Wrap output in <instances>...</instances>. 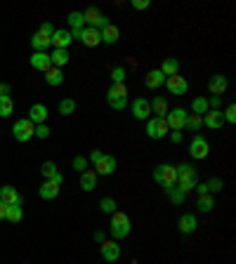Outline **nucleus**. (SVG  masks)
Returning <instances> with one entry per match:
<instances>
[{
    "label": "nucleus",
    "mask_w": 236,
    "mask_h": 264,
    "mask_svg": "<svg viewBox=\"0 0 236 264\" xmlns=\"http://www.w3.org/2000/svg\"><path fill=\"white\" fill-rule=\"evenodd\" d=\"M227 87H229L227 76H213V78L208 80V90H210V94H215V97H220V94L227 92Z\"/></svg>",
    "instance_id": "15"
},
{
    "label": "nucleus",
    "mask_w": 236,
    "mask_h": 264,
    "mask_svg": "<svg viewBox=\"0 0 236 264\" xmlns=\"http://www.w3.org/2000/svg\"><path fill=\"white\" fill-rule=\"evenodd\" d=\"M68 26H71V31H81V29H85V17H83V12H71L66 17Z\"/></svg>",
    "instance_id": "33"
},
{
    "label": "nucleus",
    "mask_w": 236,
    "mask_h": 264,
    "mask_svg": "<svg viewBox=\"0 0 236 264\" xmlns=\"http://www.w3.org/2000/svg\"><path fill=\"white\" fill-rule=\"evenodd\" d=\"M203 125L205 128H210V130H220L224 125L222 111H208V113L203 116Z\"/></svg>",
    "instance_id": "20"
},
{
    "label": "nucleus",
    "mask_w": 236,
    "mask_h": 264,
    "mask_svg": "<svg viewBox=\"0 0 236 264\" xmlns=\"http://www.w3.org/2000/svg\"><path fill=\"white\" fill-rule=\"evenodd\" d=\"M100 210L104 212V215H113V212H116V201H113V198H109V196H104L100 201Z\"/></svg>",
    "instance_id": "39"
},
{
    "label": "nucleus",
    "mask_w": 236,
    "mask_h": 264,
    "mask_svg": "<svg viewBox=\"0 0 236 264\" xmlns=\"http://www.w3.org/2000/svg\"><path fill=\"white\" fill-rule=\"evenodd\" d=\"M85 47H97V45L102 43V36H100V31L97 29H90V26H85L81 31V38H78Z\"/></svg>",
    "instance_id": "13"
},
{
    "label": "nucleus",
    "mask_w": 236,
    "mask_h": 264,
    "mask_svg": "<svg viewBox=\"0 0 236 264\" xmlns=\"http://www.w3.org/2000/svg\"><path fill=\"white\" fill-rule=\"evenodd\" d=\"M132 116H135L137 121H147V118L151 116V106L144 97H137L135 102H132Z\"/></svg>",
    "instance_id": "12"
},
{
    "label": "nucleus",
    "mask_w": 236,
    "mask_h": 264,
    "mask_svg": "<svg viewBox=\"0 0 236 264\" xmlns=\"http://www.w3.org/2000/svg\"><path fill=\"white\" fill-rule=\"evenodd\" d=\"M166 194H168V198H170V203H173V205H182V203L186 201V194L177 184L170 186V189H166Z\"/></svg>",
    "instance_id": "32"
},
{
    "label": "nucleus",
    "mask_w": 236,
    "mask_h": 264,
    "mask_svg": "<svg viewBox=\"0 0 236 264\" xmlns=\"http://www.w3.org/2000/svg\"><path fill=\"white\" fill-rule=\"evenodd\" d=\"M208 184V191H213V194H222V189H224V182L220 177H213L210 182H205Z\"/></svg>",
    "instance_id": "40"
},
{
    "label": "nucleus",
    "mask_w": 236,
    "mask_h": 264,
    "mask_svg": "<svg viewBox=\"0 0 236 264\" xmlns=\"http://www.w3.org/2000/svg\"><path fill=\"white\" fill-rule=\"evenodd\" d=\"M87 167H90V163H87V158H83V156H76V158H74V170H78V172H85Z\"/></svg>",
    "instance_id": "44"
},
{
    "label": "nucleus",
    "mask_w": 236,
    "mask_h": 264,
    "mask_svg": "<svg viewBox=\"0 0 236 264\" xmlns=\"http://www.w3.org/2000/svg\"><path fill=\"white\" fill-rule=\"evenodd\" d=\"M100 246H102V257H104V262H109V264L118 262V257H121V246H118V241H104Z\"/></svg>",
    "instance_id": "10"
},
{
    "label": "nucleus",
    "mask_w": 236,
    "mask_h": 264,
    "mask_svg": "<svg viewBox=\"0 0 236 264\" xmlns=\"http://www.w3.org/2000/svg\"><path fill=\"white\" fill-rule=\"evenodd\" d=\"M170 139H173V144H182V132H173Z\"/></svg>",
    "instance_id": "55"
},
{
    "label": "nucleus",
    "mask_w": 236,
    "mask_h": 264,
    "mask_svg": "<svg viewBox=\"0 0 236 264\" xmlns=\"http://www.w3.org/2000/svg\"><path fill=\"white\" fill-rule=\"evenodd\" d=\"M14 113V99L12 97H0V116L7 118Z\"/></svg>",
    "instance_id": "36"
},
{
    "label": "nucleus",
    "mask_w": 236,
    "mask_h": 264,
    "mask_svg": "<svg viewBox=\"0 0 236 264\" xmlns=\"http://www.w3.org/2000/svg\"><path fill=\"white\" fill-rule=\"evenodd\" d=\"M208 99L205 97H196L192 102V113H196V116H205V113H208Z\"/></svg>",
    "instance_id": "35"
},
{
    "label": "nucleus",
    "mask_w": 236,
    "mask_h": 264,
    "mask_svg": "<svg viewBox=\"0 0 236 264\" xmlns=\"http://www.w3.org/2000/svg\"><path fill=\"white\" fill-rule=\"evenodd\" d=\"M40 172H43V177H45V179H50L52 175L57 172V165L52 163V160H45L43 165H40Z\"/></svg>",
    "instance_id": "41"
},
{
    "label": "nucleus",
    "mask_w": 236,
    "mask_h": 264,
    "mask_svg": "<svg viewBox=\"0 0 236 264\" xmlns=\"http://www.w3.org/2000/svg\"><path fill=\"white\" fill-rule=\"evenodd\" d=\"M38 194H40V198H43V201H52V198L59 196V186L52 184V182H45V184L38 189Z\"/></svg>",
    "instance_id": "29"
},
{
    "label": "nucleus",
    "mask_w": 236,
    "mask_h": 264,
    "mask_svg": "<svg viewBox=\"0 0 236 264\" xmlns=\"http://www.w3.org/2000/svg\"><path fill=\"white\" fill-rule=\"evenodd\" d=\"M125 76H128V71H125L123 66H116L111 71V80H113V83H125Z\"/></svg>",
    "instance_id": "42"
},
{
    "label": "nucleus",
    "mask_w": 236,
    "mask_h": 264,
    "mask_svg": "<svg viewBox=\"0 0 236 264\" xmlns=\"http://www.w3.org/2000/svg\"><path fill=\"white\" fill-rule=\"evenodd\" d=\"M100 36H102V43H106V45H116V43H118V38H121V31H118V26L109 24V26H104V29L100 31Z\"/></svg>",
    "instance_id": "23"
},
{
    "label": "nucleus",
    "mask_w": 236,
    "mask_h": 264,
    "mask_svg": "<svg viewBox=\"0 0 236 264\" xmlns=\"http://www.w3.org/2000/svg\"><path fill=\"white\" fill-rule=\"evenodd\" d=\"M24 220V210H21V205H10V210H7V222H12V224H17V222Z\"/></svg>",
    "instance_id": "37"
},
{
    "label": "nucleus",
    "mask_w": 236,
    "mask_h": 264,
    "mask_svg": "<svg viewBox=\"0 0 236 264\" xmlns=\"http://www.w3.org/2000/svg\"><path fill=\"white\" fill-rule=\"evenodd\" d=\"M144 83H147V87H149V90H158V87L166 85V76L161 74V68H154V71H149V74H147Z\"/></svg>",
    "instance_id": "21"
},
{
    "label": "nucleus",
    "mask_w": 236,
    "mask_h": 264,
    "mask_svg": "<svg viewBox=\"0 0 236 264\" xmlns=\"http://www.w3.org/2000/svg\"><path fill=\"white\" fill-rule=\"evenodd\" d=\"M74 111H76V102L71 97H66V99L59 102V113H62V116H71Z\"/></svg>",
    "instance_id": "38"
},
{
    "label": "nucleus",
    "mask_w": 236,
    "mask_h": 264,
    "mask_svg": "<svg viewBox=\"0 0 236 264\" xmlns=\"http://www.w3.org/2000/svg\"><path fill=\"white\" fill-rule=\"evenodd\" d=\"M109 106L116 111H123L125 106H128V99H109Z\"/></svg>",
    "instance_id": "47"
},
{
    "label": "nucleus",
    "mask_w": 236,
    "mask_h": 264,
    "mask_svg": "<svg viewBox=\"0 0 236 264\" xmlns=\"http://www.w3.org/2000/svg\"><path fill=\"white\" fill-rule=\"evenodd\" d=\"M33 137H38V139H48L50 137V128L48 125H36V132H33Z\"/></svg>",
    "instance_id": "45"
},
{
    "label": "nucleus",
    "mask_w": 236,
    "mask_h": 264,
    "mask_svg": "<svg viewBox=\"0 0 236 264\" xmlns=\"http://www.w3.org/2000/svg\"><path fill=\"white\" fill-rule=\"evenodd\" d=\"M0 201L5 203V205H21V196H19V191L14 186L5 184L0 186Z\"/></svg>",
    "instance_id": "14"
},
{
    "label": "nucleus",
    "mask_w": 236,
    "mask_h": 264,
    "mask_svg": "<svg viewBox=\"0 0 236 264\" xmlns=\"http://www.w3.org/2000/svg\"><path fill=\"white\" fill-rule=\"evenodd\" d=\"M177 224H180V231H182V233H186V236H189V233H194L196 229H199V220H196V215H192V212H186V215H182Z\"/></svg>",
    "instance_id": "19"
},
{
    "label": "nucleus",
    "mask_w": 236,
    "mask_h": 264,
    "mask_svg": "<svg viewBox=\"0 0 236 264\" xmlns=\"http://www.w3.org/2000/svg\"><path fill=\"white\" fill-rule=\"evenodd\" d=\"M10 92H12V87L7 83H0V97H10Z\"/></svg>",
    "instance_id": "51"
},
{
    "label": "nucleus",
    "mask_w": 236,
    "mask_h": 264,
    "mask_svg": "<svg viewBox=\"0 0 236 264\" xmlns=\"http://www.w3.org/2000/svg\"><path fill=\"white\" fill-rule=\"evenodd\" d=\"M83 17H85V24L90 26V29H97V31H102L104 26H109V17H106L104 12H100L97 7H90V10H85V12H83Z\"/></svg>",
    "instance_id": "5"
},
{
    "label": "nucleus",
    "mask_w": 236,
    "mask_h": 264,
    "mask_svg": "<svg viewBox=\"0 0 236 264\" xmlns=\"http://www.w3.org/2000/svg\"><path fill=\"white\" fill-rule=\"evenodd\" d=\"M222 116H224V123H231V125H234V123H236V104H229V106H227V111H224Z\"/></svg>",
    "instance_id": "43"
},
{
    "label": "nucleus",
    "mask_w": 236,
    "mask_h": 264,
    "mask_svg": "<svg viewBox=\"0 0 236 264\" xmlns=\"http://www.w3.org/2000/svg\"><path fill=\"white\" fill-rule=\"evenodd\" d=\"M31 47L36 50V52H48V50L52 47V38L43 36L40 31L33 33V38H31Z\"/></svg>",
    "instance_id": "22"
},
{
    "label": "nucleus",
    "mask_w": 236,
    "mask_h": 264,
    "mask_svg": "<svg viewBox=\"0 0 236 264\" xmlns=\"http://www.w3.org/2000/svg\"><path fill=\"white\" fill-rule=\"evenodd\" d=\"M33 132H36V125L29 121V118H21V121H17V123L12 125V137L17 141H29V139H33Z\"/></svg>",
    "instance_id": "4"
},
{
    "label": "nucleus",
    "mask_w": 236,
    "mask_h": 264,
    "mask_svg": "<svg viewBox=\"0 0 236 264\" xmlns=\"http://www.w3.org/2000/svg\"><path fill=\"white\" fill-rule=\"evenodd\" d=\"M97 186V172L87 167L85 172H81V189L83 191H95Z\"/></svg>",
    "instance_id": "26"
},
{
    "label": "nucleus",
    "mask_w": 236,
    "mask_h": 264,
    "mask_svg": "<svg viewBox=\"0 0 236 264\" xmlns=\"http://www.w3.org/2000/svg\"><path fill=\"white\" fill-rule=\"evenodd\" d=\"M184 128L189 130V132H199V130L203 128V116H196V113H186Z\"/></svg>",
    "instance_id": "31"
},
{
    "label": "nucleus",
    "mask_w": 236,
    "mask_h": 264,
    "mask_svg": "<svg viewBox=\"0 0 236 264\" xmlns=\"http://www.w3.org/2000/svg\"><path fill=\"white\" fill-rule=\"evenodd\" d=\"M196 208H199V212H213V210H215V198H213L210 194H208V196H199Z\"/></svg>",
    "instance_id": "34"
},
{
    "label": "nucleus",
    "mask_w": 236,
    "mask_h": 264,
    "mask_svg": "<svg viewBox=\"0 0 236 264\" xmlns=\"http://www.w3.org/2000/svg\"><path fill=\"white\" fill-rule=\"evenodd\" d=\"M48 182H52V184H57V186H62V184H64V175H62L59 170H57L55 175H52V177L48 179Z\"/></svg>",
    "instance_id": "49"
},
{
    "label": "nucleus",
    "mask_w": 236,
    "mask_h": 264,
    "mask_svg": "<svg viewBox=\"0 0 236 264\" xmlns=\"http://www.w3.org/2000/svg\"><path fill=\"white\" fill-rule=\"evenodd\" d=\"M161 74L166 76V78H170V76H177V74H180V62H177V59H173V57H170V59H166V62L161 64Z\"/></svg>",
    "instance_id": "30"
},
{
    "label": "nucleus",
    "mask_w": 236,
    "mask_h": 264,
    "mask_svg": "<svg viewBox=\"0 0 236 264\" xmlns=\"http://www.w3.org/2000/svg\"><path fill=\"white\" fill-rule=\"evenodd\" d=\"M50 62H52V68H62L71 62V55H68V50H52Z\"/></svg>",
    "instance_id": "24"
},
{
    "label": "nucleus",
    "mask_w": 236,
    "mask_h": 264,
    "mask_svg": "<svg viewBox=\"0 0 236 264\" xmlns=\"http://www.w3.org/2000/svg\"><path fill=\"white\" fill-rule=\"evenodd\" d=\"M29 121L33 125H43L48 121V106L45 104H33L31 111H29Z\"/></svg>",
    "instance_id": "18"
},
{
    "label": "nucleus",
    "mask_w": 236,
    "mask_h": 264,
    "mask_svg": "<svg viewBox=\"0 0 236 264\" xmlns=\"http://www.w3.org/2000/svg\"><path fill=\"white\" fill-rule=\"evenodd\" d=\"M95 241H97V243H104L106 241V236H104V231H95V236H92Z\"/></svg>",
    "instance_id": "54"
},
{
    "label": "nucleus",
    "mask_w": 236,
    "mask_h": 264,
    "mask_svg": "<svg viewBox=\"0 0 236 264\" xmlns=\"http://www.w3.org/2000/svg\"><path fill=\"white\" fill-rule=\"evenodd\" d=\"M68 45H71V31H59V29H57L55 36H52V47L66 50Z\"/></svg>",
    "instance_id": "25"
},
{
    "label": "nucleus",
    "mask_w": 236,
    "mask_h": 264,
    "mask_svg": "<svg viewBox=\"0 0 236 264\" xmlns=\"http://www.w3.org/2000/svg\"><path fill=\"white\" fill-rule=\"evenodd\" d=\"M194 191H196L199 196H208V194H210V191H208V184H205V182H199V184L194 186Z\"/></svg>",
    "instance_id": "48"
},
{
    "label": "nucleus",
    "mask_w": 236,
    "mask_h": 264,
    "mask_svg": "<svg viewBox=\"0 0 236 264\" xmlns=\"http://www.w3.org/2000/svg\"><path fill=\"white\" fill-rule=\"evenodd\" d=\"M208 154H210L208 141H205L201 135H196L192 139V144H189V156H192V158H196V160H203V158H208Z\"/></svg>",
    "instance_id": "8"
},
{
    "label": "nucleus",
    "mask_w": 236,
    "mask_h": 264,
    "mask_svg": "<svg viewBox=\"0 0 236 264\" xmlns=\"http://www.w3.org/2000/svg\"><path fill=\"white\" fill-rule=\"evenodd\" d=\"M7 210H10V205H5L0 201V220H7Z\"/></svg>",
    "instance_id": "53"
},
{
    "label": "nucleus",
    "mask_w": 236,
    "mask_h": 264,
    "mask_svg": "<svg viewBox=\"0 0 236 264\" xmlns=\"http://www.w3.org/2000/svg\"><path fill=\"white\" fill-rule=\"evenodd\" d=\"M29 64H31L36 71H43V74H48L52 68V62H50V55H48V52H33Z\"/></svg>",
    "instance_id": "11"
},
{
    "label": "nucleus",
    "mask_w": 236,
    "mask_h": 264,
    "mask_svg": "<svg viewBox=\"0 0 236 264\" xmlns=\"http://www.w3.org/2000/svg\"><path fill=\"white\" fill-rule=\"evenodd\" d=\"M130 217L125 215V212H113L111 215V227H109V233H111V238L113 241H121L125 238L128 233H130Z\"/></svg>",
    "instance_id": "2"
},
{
    "label": "nucleus",
    "mask_w": 236,
    "mask_h": 264,
    "mask_svg": "<svg viewBox=\"0 0 236 264\" xmlns=\"http://www.w3.org/2000/svg\"><path fill=\"white\" fill-rule=\"evenodd\" d=\"M154 182L158 186H163V191L170 189V186H175L177 184V170H175V165H168V163L158 165L154 170Z\"/></svg>",
    "instance_id": "3"
},
{
    "label": "nucleus",
    "mask_w": 236,
    "mask_h": 264,
    "mask_svg": "<svg viewBox=\"0 0 236 264\" xmlns=\"http://www.w3.org/2000/svg\"><path fill=\"white\" fill-rule=\"evenodd\" d=\"M102 156H104L102 151H90V160H87V163H92V165H95V163H97V160H100Z\"/></svg>",
    "instance_id": "52"
},
{
    "label": "nucleus",
    "mask_w": 236,
    "mask_h": 264,
    "mask_svg": "<svg viewBox=\"0 0 236 264\" xmlns=\"http://www.w3.org/2000/svg\"><path fill=\"white\" fill-rule=\"evenodd\" d=\"M166 87H168V92L175 94V97H184L186 90H189V83L184 80V76H170V78H166Z\"/></svg>",
    "instance_id": "9"
},
{
    "label": "nucleus",
    "mask_w": 236,
    "mask_h": 264,
    "mask_svg": "<svg viewBox=\"0 0 236 264\" xmlns=\"http://www.w3.org/2000/svg\"><path fill=\"white\" fill-rule=\"evenodd\" d=\"M45 83L50 87H59L64 83V71L62 68H50V71L45 74Z\"/></svg>",
    "instance_id": "28"
},
{
    "label": "nucleus",
    "mask_w": 236,
    "mask_h": 264,
    "mask_svg": "<svg viewBox=\"0 0 236 264\" xmlns=\"http://www.w3.org/2000/svg\"><path fill=\"white\" fill-rule=\"evenodd\" d=\"M149 0H132V7H135V10H149Z\"/></svg>",
    "instance_id": "50"
},
{
    "label": "nucleus",
    "mask_w": 236,
    "mask_h": 264,
    "mask_svg": "<svg viewBox=\"0 0 236 264\" xmlns=\"http://www.w3.org/2000/svg\"><path fill=\"white\" fill-rule=\"evenodd\" d=\"M109 99H128V85L125 83H113L109 87V94H106V102Z\"/></svg>",
    "instance_id": "27"
},
{
    "label": "nucleus",
    "mask_w": 236,
    "mask_h": 264,
    "mask_svg": "<svg viewBox=\"0 0 236 264\" xmlns=\"http://www.w3.org/2000/svg\"><path fill=\"white\" fill-rule=\"evenodd\" d=\"M38 31L43 33V36L52 38V36H55V31H57V29H55V26H52V24H50V21H45V24H40V29H38Z\"/></svg>",
    "instance_id": "46"
},
{
    "label": "nucleus",
    "mask_w": 236,
    "mask_h": 264,
    "mask_svg": "<svg viewBox=\"0 0 236 264\" xmlns=\"http://www.w3.org/2000/svg\"><path fill=\"white\" fill-rule=\"evenodd\" d=\"M184 121H186L184 109H170L168 116H166V123H168L170 132H182L184 130Z\"/></svg>",
    "instance_id": "7"
},
{
    "label": "nucleus",
    "mask_w": 236,
    "mask_h": 264,
    "mask_svg": "<svg viewBox=\"0 0 236 264\" xmlns=\"http://www.w3.org/2000/svg\"><path fill=\"white\" fill-rule=\"evenodd\" d=\"M149 106H151V113H156V118H166L168 116V111H170V106H168V99L166 97H154L149 102Z\"/></svg>",
    "instance_id": "17"
},
{
    "label": "nucleus",
    "mask_w": 236,
    "mask_h": 264,
    "mask_svg": "<svg viewBox=\"0 0 236 264\" xmlns=\"http://www.w3.org/2000/svg\"><path fill=\"white\" fill-rule=\"evenodd\" d=\"M113 170H116V158H113V156L104 154L95 163V172H97V175H113Z\"/></svg>",
    "instance_id": "16"
},
{
    "label": "nucleus",
    "mask_w": 236,
    "mask_h": 264,
    "mask_svg": "<svg viewBox=\"0 0 236 264\" xmlns=\"http://www.w3.org/2000/svg\"><path fill=\"white\" fill-rule=\"evenodd\" d=\"M170 132L168 123H166V118H149L147 121V135L151 139H163V137Z\"/></svg>",
    "instance_id": "6"
},
{
    "label": "nucleus",
    "mask_w": 236,
    "mask_h": 264,
    "mask_svg": "<svg viewBox=\"0 0 236 264\" xmlns=\"http://www.w3.org/2000/svg\"><path fill=\"white\" fill-rule=\"evenodd\" d=\"M175 170H177V186H180L184 194L199 184V172H196V167H194L192 163H182V165H177Z\"/></svg>",
    "instance_id": "1"
}]
</instances>
